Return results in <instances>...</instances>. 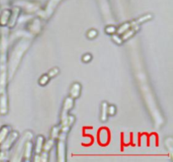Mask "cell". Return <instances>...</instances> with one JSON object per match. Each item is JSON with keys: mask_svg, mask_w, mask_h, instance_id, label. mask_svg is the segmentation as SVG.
<instances>
[{"mask_svg": "<svg viewBox=\"0 0 173 162\" xmlns=\"http://www.w3.org/2000/svg\"><path fill=\"white\" fill-rule=\"evenodd\" d=\"M66 137L67 134L63 132H60L58 137V142L57 145V156L58 161L63 162L66 160V144H65Z\"/></svg>", "mask_w": 173, "mask_h": 162, "instance_id": "1", "label": "cell"}, {"mask_svg": "<svg viewBox=\"0 0 173 162\" xmlns=\"http://www.w3.org/2000/svg\"><path fill=\"white\" fill-rule=\"evenodd\" d=\"M74 105H75V99H73L70 96L65 98L64 102H63L62 112H61V125L66 122L68 116V112L74 107Z\"/></svg>", "mask_w": 173, "mask_h": 162, "instance_id": "2", "label": "cell"}, {"mask_svg": "<svg viewBox=\"0 0 173 162\" xmlns=\"http://www.w3.org/2000/svg\"><path fill=\"white\" fill-rule=\"evenodd\" d=\"M19 137V133L16 131H13L11 133H9L7 138L4 139V141L0 145H1V149L3 150H8L10 147L13 145V144L15 142V140Z\"/></svg>", "mask_w": 173, "mask_h": 162, "instance_id": "3", "label": "cell"}, {"mask_svg": "<svg viewBox=\"0 0 173 162\" xmlns=\"http://www.w3.org/2000/svg\"><path fill=\"white\" fill-rule=\"evenodd\" d=\"M98 140L99 143L101 145H106L109 140H110V134L109 131L106 127H102L98 133Z\"/></svg>", "mask_w": 173, "mask_h": 162, "instance_id": "4", "label": "cell"}, {"mask_svg": "<svg viewBox=\"0 0 173 162\" xmlns=\"http://www.w3.org/2000/svg\"><path fill=\"white\" fill-rule=\"evenodd\" d=\"M81 84L78 82H75L71 85L70 91H69V96L73 99H77L79 98V95L81 94Z\"/></svg>", "mask_w": 173, "mask_h": 162, "instance_id": "5", "label": "cell"}, {"mask_svg": "<svg viewBox=\"0 0 173 162\" xmlns=\"http://www.w3.org/2000/svg\"><path fill=\"white\" fill-rule=\"evenodd\" d=\"M20 9L18 7L13 8V11H11V15L9 18V21L8 23V26L9 28H13L17 23V20H18V17L20 15Z\"/></svg>", "mask_w": 173, "mask_h": 162, "instance_id": "6", "label": "cell"}, {"mask_svg": "<svg viewBox=\"0 0 173 162\" xmlns=\"http://www.w3.org/2000/svg\"><path fill=\"white\" fill-rule=\"evenodd\" d=\"M11 15V10L10 9H4L1 15H0V25L1 26H6L8 25V21H9V18Z\"/></svg>", "mask_w": 173, "mask_h": 162, "instance_id": "7", "label": "cell"}, {"mask_svg": "<svg viewBox=\"0 0 173 162\" xmlns=\"http://www.w3.org/2000/svg\"><path fill=\"white\" fill-rule=\"evenodd\" d=\"M138 30H139V25H134V26L130 27L127 31H125L122 35H121L122 41H128V39H130L136 32L138 31Z\"/></svg>", "mask_w": 173, "mask_h": 162, "instance_id": "8", "label": "cell"}, {"mask_svg": "<svg viewBox=\"0 0 173 162\" xmlns=\"http://www.w3.org/2000/svg\"><path fill=\"white\" fill-rule=\"evenodd\" d=\"M152 18H153V15H152L151 14H146L145 15H143L141 16V17L138 18L137 20L131 21L130 23H131V25H132V26H134V25H140L143 24V23H145L146 21L150 20Z\"/></svg>", "mask_w": 173, "mask_h": 162, "instance_id": "9", "label": "cell"}, {"mask_svg": "<svg viewBox=\"0 0 173 162\" xmlns=\"http://www.w3.org/2000/svg\"><path fill=\"white\" fill-rule=\"evenodd\" d=\"M8 111V102H7V96L5 94L0 96V114L5 115Z\"/></svg>", "mask_w": 173, "mask_h": 162, "instance_id": "10", "label": "cell"}, {"mask_svg": "<svg viewBox=\"0 0 173 162\" xmlns=\"http://www.w3.org/2000/svg\"><path fill=\"white\" fill-rule=\"evenodd\" d=\"M32 150H33V144L31 141H27L25 144V153H24V157L25 160L29 161L32 158Z\"/></svg>", "mask_w": 173, "mask_h": 162, "instance_id": "11", "label": "cell"}, {"mask_svg": "<svg viewBox=\"0 0 173 162\" xmlns=\"http://www.w3.org/2000/svg\"><path fill=\"white\" fill-rule=\"evenodd\" d=\"M44 142H45V139H44V137L42 135H39L36 138V142H35V151L36 154H40L42 151Z\"/></svg>", "mask_w": 173, "mask_h": 162, "instance_id": "12", "label": "cell"}, {"mask_svg": "<svg viewBox=\"0 0 173 162\" xmlns=\"http://www.w3.org/2000/svg\"><path fill=\"white\" fill-rule=\"evenodd\" d=\"M10 133V127L8 126H4L0 129V144L4 142V139L7 138L8 134Z\"/></svg>", "mask_w": 173, "mask_h": 162, "instance_id": "13", "label": "cell"}, {"mask_svg": "<svg viewBox=\"0 0 173 162\" xmlns=\"http://www.w3.org/2000/svg\"><path fill=\"white\" fill-rule=\"evenodd\" d=\"M107 107H108V104L106 101H103L101 104V120L102 122H106L107 120Z\"/></svg>", "mask_w": 173, "mask_h": 162, "instance_id": "14", "label": "cell"}, {"mask_svg": "<svg viewBox=\"0 0 173 162\" xmlns=\"http://www.w3.org/2000/svg\"><path fill=\"white\" fill-rule=\"evenodd\" d=\"M130 27H132L131 23H130V22H125V23L121 25L119 27L117 28V32H116V33H117L118 35H120V36H121L124 32L127 31Z\"/></svg>", "mask_w": 173, "mask_h": 162, "instance_id": "15", "label": "cell"}, {"mask_svg": "<svg viewBox=\"0 0 173 162\" xmlns=\"http://www.w3.org/2000/svg\"><path fill=\"white\" fill-rule=\"evenodd\" d=\"M54 142H55V139H53V138H50V139H48L47 142L46 143L44 142L42 150H43V151H47V152H49V151L51 150L52 148V146L54 145Z\"/></svg>", "mask_w": 173, "mask_h": 162, "instance_id": "16", "label": "cell"}, {"mask_svg": "<svg viewBox=\"0 0 173 162\" xmlns=\"http://www.w3.org/2000/svg\"><path fill=\"white\" fill-rule=\"evenodd\" d=\"M60 132H61V124L53 127L52 128L51 131V138L57 139L58 137L59 134H60Z\"/></svg>", "mask_w": 173, "mask_h": 162, "instance_id": "17", "label": "cell"}, {"mask_svg": "<svg viewBox=\"0 0 173 162\" xmlns=\"http://www.w3.org/2000/svg\"><path fill=\"white\" fill-rule=\"evenodd\" d=\"M49 81H50V78H49V76H48L47 74H43L39 79L38 83H39L40 85H42V86H45V85H47V84L49 83Z\"/></svg>", "mask_w": 173, "mask_h": 162, "instance_id": "18", "label": "cell"}, {"mask_svg": "<svg viewBox=\"0 0 173 162\" xmlns=\"http://www.w3.org/2000/svg\"><path fill=\"white\" fill-rule=\"evenodd\" d=\"M86 36H87V37H88V39L93 40V39H95L96 36H98V31H97L95 29H91L89 31L87 32Z\"/></svg>", "mask_w": 173, "mask_h": 162, "instance_id": "19", "label": "cell"}, {"mask_svg": "<svg viewBox=\"0 0 173 162\" xmlns=\"http://www.w3.org/2000/svg\"><path fill=\"white\" fill-rule=\"evenodd\" d=\"M111 39L112 41H114L115 43H117L118 45H122L123 43V41L122 39V36H120V35H118V34H113V35H111Z\"/></svg>", "mask_w": 173, "mask_h": 162, "instance_id": "20", "label": "cell"}, {"mask_svg": "<svg viewBox=\"0 0 173 162\" xmlns=\"http://www.w3.org/2000/svg\"><path fill=\"white\" fill-rule=\"evenodd\" d=\"M105 31L107 33L108 35H113L117 32V27L114 25H108L105 28Z\"/></svg>", "mask_w": 173, "mask_h": 162, "instance_id": "21", "label": "cell"}, {"mask_svg": "<svg viewBox=\"0 0 173 162\" xmlns=\"http://www.w3.org/2000/svg\"><path fill=\"white\" fill-rule=\"evenodd\" d=\"M58 74H59L58 68H52L51 70L48 72L47 75H48L49 78L51 79V78H54V77H56Z\"/></svg>", "mask_w": 173, "mask_h": 162, "instance_id": "22", "label": "cell"}, {"mask_svg": "<svg viewBox=\"0 0 173 162\" xmlns=\"http://www.w3.org/2000/svg\"><path fill=\"white\" fill-rule=\"evenodd\" d=\"M117 112V108L114 105H110L107 107V114L108 116H114Z\"/></svg>", "mask_w": 173, "mask_h": 162, "instance_id": "23", "label": "cell"}, {"mask_svg": "<svg viewBox=\"0 0 173 162\" xmlns=\"http://www.w3.org/2000/svg\"><path fill=\"white\" fill-rule=\"evenodd\" d=\"M40 161L47 162L48 160V152L47 151H42L40 153Z\"/></svg>", "mask_w": 173, "mask_h": 162, "instance_id": "24", "label": "cell"}, {"mask_svg": "<svg viewBox=\"0 0 173 162\" xmlns=\"http://www.w3.org/2000/svg\"><path fill=\"white\" fill-rule=\"evenodd\" d=\"M92 59V56L90 53H85L82 57V61L84 63H90Z\"/></svg>", "mask_w": 173, "mask_h": 162, "instance_id": "25", "label": "cell"}]
</instances>
